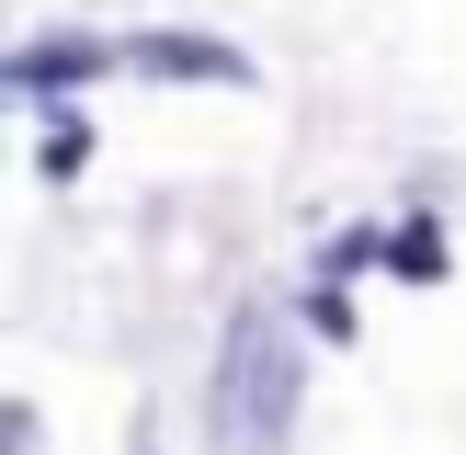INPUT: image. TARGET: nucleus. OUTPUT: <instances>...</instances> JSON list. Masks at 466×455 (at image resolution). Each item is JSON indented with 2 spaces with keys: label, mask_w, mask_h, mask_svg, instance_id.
<instances>
[{
  "label": "nucleus",
  "mask_w": 466,
  "mask_h": 455,
  "mask_svg": "<svg viewBox=\"0 0 466 455\" xmlns=\"http://www.w3.org/2000/svg\"><path fill=\"white\" fill-rule=\"evenodd\" d=\"M114 57H126V46H103V35H35V46H12V91H35V103H57V91L103 80Z\"/></svg>",
  "instance_id": "3"
},
{
  "label": "nucleus",
  "mask_w": 466,
  "mask_h": 455,
  "mask_svg": "<svg viewBox=\"0 0 466 455\" xmlns=\"http://www.w3.org/2000/svg\"><path fill=\"white\" fill-rule=\"evenodd\" d=\"M126 68H148V80H205V91H250L262 68L239 57V46L217 35H126Z\"/></svg>",
  "instance_id": "2"
},
{
  "label": "nucleus",
  "mask_w": 466,
  "mask_h": 455,
  "mask_svg": "<svg viewBox=\"0 0 466 455\" xmlns=\"http://www.w3.org/2000/svg\"><path fill=\"white\" fill-rule=\"evenodd\" d=\"M217 455H273L285 444V421H296V330H285V308H262L250 296L239 318H228V341H217Z\"/></svg>",
  "instance_id": "1"
},
{
  "label": "nucleus",
  "mask_w": 466,
  "mask_h": 455,
  "mask_svg": "<svg viewBox=\"0 0 466 455\" xmlns=\"http://www.w3.org/2000/svg\"><path fill=\"white\" fill-rule=\"evenodd\" d=\"M387 262H399L410 285H432V273H444V228H432V217H410L399 239H387Z\"/></svg>",
  "instance_id": "4"
},
{
  "label": "nucleus",
  "mask_w": 466,
  "mask_h": 455,
  "mask_svg": "<svg viewBox=\"0 0 466 455\" xmlns=\"http://www.w3.org/2000/svg\"><path fill=\"white\" fill-rule=\"evenodd\" d=\"M319 262H330V273H364V262H387V239H376V228H341Z\"/></svg>",
  "instance_id": "5"
},
{
  "label": "nucleus",
  "mask_w": 466,
  "mask_h": 455,
  "mask_svg": "<svg viewBox=\"0 0 466 455\" xmlns=\"http://www.w3.org/2000/svg\"><path fill=\"white\" fill-rule=\"evenodd\" d=\"M0 432H12L0 455H35V410H23V399H12V421H0Z\"/></svg>",
  "instance_id": "7"
},
{
  "label": "nucleus",
  "mask_w": 466,
  "mask_h": 455,
  "mask_svg": "<svg viewBox=\"0 0 466 455\" xmlns=\"http://www.w3.org/2000/svg\"><path fill=\"white\" fill-rule=\"evenodd\" d=\"M80 159H91V126H46V171L80 182Z\"/></svg>",
  "instance_id": "6"
}]
</instances>
